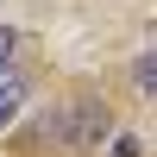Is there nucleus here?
I'll return each mask as SVG.
<instances>
[{"mask_svg": "<svg viewBox=\"0 0 157 157\" xmlns=\"http://www.w3.org/2000/svg\"><path fill=\"white\" fill-rule=\"evenodd\" d=\"M13 50H19V32H13V25H0V69L13 63Z\"/></svg>", "mask_w": 157, "mask_h": 157, "instance_id": "nucleus-4", "label": "nucleus"}, {"mask_svg": "<svg viewBox=\"0 0 157 157\" xmlns=\"http://www.w3.org/2000/svg\"><path fill=\"white\" fill-rule=\"evenodd\" d=\"M113 157H145V138H113Z\"/></svg>", "mask_w": 157, "mask_h": 157, "instance_id": "nucleus-5", "label": "nucleus"}, {"mask_svg": "<svg viewBox=\"0 0 157 157\" xmlns=\"http://www.w3.org/2000/svg\"><path fill=\"white\" fill-rule=\"evenodd\" d=\"M50 138H63V145H75V151L101 145V138H107V107H101V101H69V107L50 120Z\"/></svg>", "mask_w": 157, "mask_h": 157, "instance_id": "nucleus-1", "label": "nucleus"}, {"mask_svg": "<svg viewBox=\"0 0 157 157\" xmlns=\"http://www.w3.org/2000/svg\"><path fill=\"white\" fill-rule=\"evenodd\" d=\"M151 88H157V57H151V50H145V57H138V94L151 101Z\"/></svg>", "mask_w": 157, "mask_h": 157, "instance_id": "nucleus-3", "label": "nucleus"}, {"mask_svg": "<svg viewBox=\"0 0 157 157\" xmlns=\"http://www.w3.org/2000/svg\"><path fill=\"white\" fill-rule=\"evenodd\" d=\"M19 107H25V75H19V69L6 63V69H0V126H6L13 113H19Z\"/></svg>", "mask_w": 157, "mask_h": 157, "instance_id": "nucleus-2", "label": "nucleus"}]
</instances>
